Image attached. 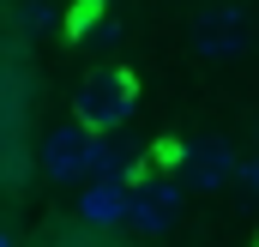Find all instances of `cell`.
<instances>
[{"mask_svg":"<svg viewBox=\"0 0 259 247\" xmlns=\"http://www.w3.org/2000/svg\"><path fill=\"white\" fill-rule=\"evenodd\" d=\"M241 175H247V181H253V187H259V163H247V169H241Z\"/></svg>","mask_w":259,"mask_h":247,"instance_id":"52a82bcc","label":"cell"},{"mask_svg":"<svg viewBox=\"0 0 259 247\" xmlns=\"http://www.w3.org/2000/svg\"><path fill=\"white\" fill-rule=\"evenodd\" d=\"M193 55L199 61H241L247 49H253V12L241 6V0H205L193 12Z\"/></svg>","mask_w":259,"mask_h":247,"instance_id":"7a4b0ae2","label":"cell"},{"mask_svg":"<svg viewBox=\"0 0 259 247\" xmlns=\"http://www.w3.org/2000/svg\"><path fill=\"white\" fill-rule=\"evenodd\" d=\"M0 151H6V139H0Z\"/></svg>","mask_w":259,"mask_h":247,"instance_id":"30bf717a","label":"cell"},{"mask_svg":"<svg viewBox=\"0 0 259 247\" xmlns=\"http://www.w3.org/2000/svg\"><path fill=\"white\" fill-rule=\"evenodd\" d=\"M42 175L49 181H97V175H115L121 181V163H115V145H103L97 133L84 121L72 127H55L49 139H42Z\"/></svg>","mask_w":259,"mask_h":247,"instance_id":"6da1fadb","label":"cell"},{"mask_svg":"<svg viewBox=\"0 0 259 247\" xmlns=\"http://www.w3.org/2000/svg\"><path fill=\"white\" fill-rule=\"evenodd\" d=\"M175 211H181V187L175 181H151V187H139V193H127V223L139 235H169L175 229Z\"/></svg>","mask_w":259,"mask_h":247,"instance_id":"5b68a950","label":"cell"},{"mask_svg":"<svg viewBox=\"0 0 259 247\" xmlns=\"http://www.w3.org/2000/svg\"><path fill=\"white\" fill-rule=\"evenodd\" d=\"M133 97H139V85H133L127 66H97L78 85V121L91 133H109V127H121L133 115Z\"/></svg>","mask_w":259,"mask_h":247,"instance_id":"3957f363","label":"cell"},{"mask_svg":"<svg viewBox=\"0 0 259 247\" xmlns=\"http://www.w3.org/2000/svg\"><path fill=\"white\" fill-rule=\"evenodd\" d=\"M91 247H127V241H91Z\"/></svg>","mask_w":259,"mask_h":247,"instance_id":"ba28073f","label":"cell"},{"mask_svg":"<svg viewBox=\"0 0 259 247\" xmlns=\"http://www.w3.org/2000/svg\"><path fill=\"white\" fill-rule=\"evenodd\" d=\"M78 217L84 223H127V181L97 175V181L84 187V199H78Z\"/></svg>","mask_w":259,"mask_h":247,"instance_id":"8992f818","label":"cell"},{"mask_svg":"<svg viewBox=\"0 0 259 247\" xmlns=\"http://www.w3.org/2000/svg\"><path fill=\"white\" fill-rule=\"evenodd\" d=\"M235 175H241V157H235L229 139H199V145H187V187L193 193H217V187H229Z\"/></svg>","mask_w":259,"mask_h":247,"instance_id":"277c9868","label":"cell"},{"mask_svg":"<svg viewBox=\"0 0 259 247\" xmlns=\"http://www.w3.org/2000/svg\"><path fill=\"white\" fill-rule=\"evenodd\" d=\"M0 247H12V235H6V229H0Z\"/></svg>","mask_w":259,"mask_h":247,"instance_id":"9c48e42d","label":"cell"}]
</instances>
